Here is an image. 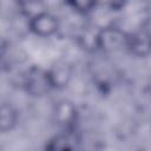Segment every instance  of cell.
Wrapping results in <instances>:
<instances>
[{
  "instance_id": "2",
  "label": "cell",
  "mask_w": 151,
  "mask_h": 151,
  "mask_svg": "<svg viewBox=\"0 0 151 151\" xmlns=\"http://www.w3.org/2000/svg\"><path fill=\"white\" fill-rule=\"evenodd\" d=\"M129 33L122 28L109 25L97 31L96 46L97 50L105 53H113L120 50H126Z\"/></svg>"
},
{
  "instance_id": "8",
  "label": "cell",
  "mask_w": 151,
  "mask_h": 151,
  "mask_svg": "<svg viewBox=\"0 0 151 151\" xmlns=\"http://www.w3.org/2000/svg\"><path fill=\"white\" fill-rule=\"evenodd\" d=\"M19 113L11 103H2L0 107V130L2 133L12 131L18 123Z\"/></svg>"
},
{
  "instance_id": "9",
  "label": "cell",
  "mask_w": 151,
  "mask_h": 151,
  "mask_svg": "<svg viewBox=\"0 0 151 151\" xmlns=\"http://www.w3.org/2000/svg\"><path fill=\"white\" fill-rule=\"evenodd\" d=\"M66 5L78 14H87L91 11H93L97 6V4L93 1H83V0H71L67 1Z\"/></svg>"
},
{
  "instance_id": "7",
  "label": "cell",
  "mask_w": 151,
  "mask_h": 151,
  "mask_svg": "<svg viewBox=\"0 0 151 151\" xmlns=\"http://www.w3.org/2000/svg\"><path fill=\"white\" fill-rule=\"evenodd\" d=\"M45 151H78V139L73 132L63 131L46 142Z\"/></svg>"
},
{
  "instance_id": "3",
  "label": "cell",
  "mask_w": 151,
  "mask_h": 151,
  "mask_svg": "<svg viewBox=\"0 0 151 151\" xmlns=\"http://www.w3.org/2000/svg\"><path fill=\"white\" fill-rule=\"evenodd\" d=\"M31 33L40 38L53 37L60 28V20L57 15L47 11H39L31 15L27 21Z\"/></svg>"
},
{
  "instance_id": "6",
  "label": "cell",
  "mask_w": 151,
  "mask_h": 151,
  "mask_svg": "<svg viewBox=\"0 0 151 151\" xmlns=\"http://www.w3.org/2000/svg\"><path fill=\"white\" fill-rule=\"evenodd\" d=\"M48 77L53 90H63L68 86L73 77V67L66 60H57L48 68Z\"/></svg>"
},
{
  "instance_id": "10",
  "label": "cell",
  "mask_w": 151,
  "mask_h": 151,
  "mask_svg": "<svg viewBox=\"0 0 151 151\" xmlns=\"http://www.w3.org/2000/svg\"><path fill=\"white\" fill-rule=\"evenodd\" d=\"M136 151H146V150H144V149H139V150H136Z\"/></svg>"
},
{
  "instance_id": "1",
  "label": "cell",
  "mask_w": 151,
  "mask_h": 151,
  "mask_svg": "<svg viewBox=\"0 0 151 151\" xmlns=\"http://www.w3.org/2000/svg\"><path fill=\"white\" fill-rule=\"evenodd\" d=\"M21 86L31 97H44L53 90L47 68L33 65L29 66L22 74Z\"/></svg>"
},
{
  "instance_id": "4",
  "label": "cell",
  "mask_w": 151,
  "mask_h": 151,
  "mask_svg": "<svg viewBox=\"0 0 151 151\" xmlns=\"http://www.w3.org/2000/svg\"><path fill=\"white\" fill-rule=\"evenodd\" d=\"M53 122L66 132H73L78 122V109L68 99L58 100L52 111Z\"/></svg>"
},
{
  "instance_id": "5",
  "label": "cell",
  "mask_w": 151,
  "mask_h": 151,
  "mask_svg": "<svg viewBox=\"0 0 151 151\" xmlns=\"http://www.w3.org/2000/svg\"><path fill=\"white\" fill-rule=\"evenodd\" d=\"M126 50L134 57L144 58L151 54V31L140 28L127 35Z\"/></svg>"
}]
</instances>
